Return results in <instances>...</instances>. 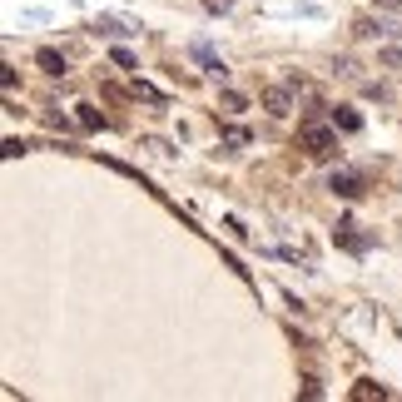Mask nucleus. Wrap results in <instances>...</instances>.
Returning <instances> with one entry per match:
<instances>
[{
	"label": "nucleus",
	"mask_w": 402,
	"mask_h": 402,
	"mask_svg": "<svg viewBox=\"0 0 402 402\" xmlns=\"http://www.w3.org/2000/svg\"><path fill=\"white\" fill-rule=\"evenodd\" d=\"M0 154H5V159H20V154H25V144H20V139H5V150H0Z\"/></svg>",
	"instance_id": "ddd939ff"
},
{
	"label": "nucleus",
	"mask_w": 402,
	"mask_h": 402,
	"mask_svg": "<svg viewBox=\"0 0 402 402\" xmlns=\"http://www.w3.org/2000/svg\"><path fill=\"white\" fill-rule=\"evenodd\" d=\"M263 110H268L273 119L293 115V90H288V84H268V90H263Z\"/></svg>",
	"instance_id": "f03ea898"
},
{
	"label": "nucleus",
	"mask_w": 402,
	"mask_h": 402,
	"mask_svg": "<svg viewBox=\"0 0 402 402\" xmlns=\"http://www.w3.org/2000/svg\"><path fill=\"white\" fill-rule=\"evenodd\" d=\"M204 5H209V10H228V0H204Z\"/></svg>",
	"instance_id": "4468645a"
},
{
	"label": "nucleus",
	"mask_w": 402,
	"mask_h": 402,
	"mask_svg": "<svg viewBox=\"0 0 402 402\" xmlns=\"http://www.w3.org/2000/svg\"><path fill=\"white\" fill-rule=\"evenodd\" d=\"M298 392H303V397H323V383H318V377H303Z\"/></svg>",
	"instance_id": "9b49d317"
},
{
	"label": "nucleus",
	"mask_w": 402,
	"mask_h": 402,
	"mask_svg": "<svg viewBox=\"0 0 402 402\" xmlns=\"http://www.w3.org/2000/svg\"><path fill=\"white\" fill-rule=\"evenodd\" d=\"M99 30H110V35H130L134 25H130V20H115V15H104V20H99Z\"/></svg>",
	"instance_id": "1a4fd4ad"
},
{
	"label": "nucleus",
	"mask_w": 402,
	"mask_h": 402,
	"mask_svg": "<svg viewBox=\"0 0 402 402\" xmlns=\"http://www.w3.org/2000/svg\"><path fill=\"white\" fill-rule=\"evenodd\" d=\"M80 124H84V130H99V124H104V115L95 110V104H80Z\"/></svg>",
	"instance_id": "6e6552de"
},
{
	"label": "nucleus",
	"mask_w": 402,
	"mask_h": 402,
	"mask_svg": "<svg viewBox=\"0 0 402 402\" xmlns=\"http://www.w3.org/2000/svg\"><path fill=\"white\" fill-rule=\"evenodd\" d=\"M377 60H383V65H392V70H402V50H377Z\"/></svg>",
	"instance_id": "f8f14e48"
},
{
	"label": "nucleus",
	"mask_w": 402,
	"mask_h": 402,
	"mask_svg": "<svg viewBox=\"0 0 402 402\" xmlns=\"http://www.w3.org/2000/svg\"><path fill=\"white\" fill-rule=\"evenodd\" d=\"M333 124H338L343 134H357V130H363V115L348 110V104H338V110H333Z\"/></svg>",
	"instance_id": "39448f33"
},
{
	"label": "nucleus",
	"mask_w": 402,
	"mask_h": 402,
	"mask_svg": "<svg viewBox=\"0 0 402 402\" xmlns=\"http://www.w3.org/2000/svg\"><path fill=\"white\" fill-rule=\"evenodd\" d=\"M377 5H402V0H377Z\"/></svg>",
	"instance_id": "2eb2a0df"
},
{
	"label": "nucleus",
	"mask_w": 402,
	"mask_h": 402,
	"mask_svg": "<svg viewBox=\"0 0 402 402\" xmlns=\"http://www.w3.org/2000/svg\"><path fill=\"white\" fill-rule=\"evenodd\" d=\"M333 239L343 244V248H353V253H368V248H373V239H368V234H357V224H353V219L338 224V228H333Z\"/></svg>",
	"instance_id": "7ed1b4c3"
},
{
	"label": "nucleus",
	"mask_w": 402,
	"mask_h": 402,
	"mask_svg": "<svg viewBox=\"0 0 402 402\" xmlns=\"http://www.w3.org/2000/svg\"><path fill=\"white\" fill-rule=\"evenodd\" d=\"M383 397H388V388L373 383V377H363V383L353 388V402H383Z\"/></svg>",
	"instance_id": "423d86ee"
},
{
	"label": "nucleus",
	"mask_w": 402,
	"mask_h": 402,
	"mask_svg": "<svg viewBox=\"0 0 402 402\" xmlns=\"http://www.w3.org/2000/svg\"><path fill=\"white\" fill-rule=\"evenodd\" d=\"M377 30H383V25H373V20H357V25H353V35H357V40H373Z\"/></svg>",
	"instance_id": "9d476101"
},
{
	"label": "nucleus",
	"mask_w": 402,
	"mask_h": 402,
	"mask_svg": "<svg viewBox=\"0 0 402 402\" xmlns=\"http://www.w3.org/2000/svg\"><path fill=\"white\" fill-rule=\"evenodd\" d=\"M298 144L308 150V159H338V124L308 119L303 130H298Z\"/></svg>",
	"instance_id": "f257e3e1"
},
{
	"label": "nucleus",
	"mask_w": 402,
	"mask_h": 402,
	"mask_svg": "<svg viewBox=\"0 0 402 402\" xmlns=\"http://www.w3.org/2000/svg\"><path fill=\"white\" fill-rule=\"evenodd\" d=\"M35 60H40V70H45V75H65V55H55V50H40Z\"/></svg>",
	"instance_id": "0eeeda50"
},
{
	"label": "nucleus",
	"mask_w": 402,
	"mask_h": 402,
	"mask_svg": "<svg viewBox=\"0 0 402 402\" xmlns=\"http://www.w3.org/2000/svg\"><path fill=\"white\" fill-rule=\"evenodd\" d=\"M328 189H333L338 199H357V194H363V179H357L353 169H333V179H328Z\"/></svg>",
	"instance_id": "20e7f679"
}]
</instances>
